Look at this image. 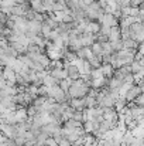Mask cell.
Returning a JSON list of instances; mask_svg holds the SVG:
<instances>
[{"mask_svg": "<svg viewBox=\"0 0 144 146\" xmlns=\"http://www.w3.org/2000/svg\"><path fill=\"white\" fill-rule=\"evenodd\" d=\"M139 14H140V9H139V7H132V9H130V16H132V17L136 19V17H139Z\"/></svg>", "mask_w": 144, "mask_h": 146, "instance_id": "obj_21", "label": "cell"}, {"mask_svg": "<svg viewBox=\"0 0 144 146\" xmlns=\"http://www.w3.org/2000/svg\"><path fill=\"white\" fill-rule=\"evenodd\" d=\"M59 37H61V36H59V33H58L57 30H52V31H51V34H49V37H48V40H49L51 43H55Z\"/></svg>", "mask_w": 144, "mask_h": 146, "instance_id": "obj_18", "label": "cell"}, {"mask_svg": "<svg viewBox=\"0 0 144 146\" xmlns=\"http://www.w3.org/2000/svg\"><path fill=\"white\" fill-rule=\"evenodd\" d=\"M76 57H78V60H85V61H88V60H91V58L93 57V52H92L91 47H84V48L76 51Z\"/></svg>", "mask_w": 144, "mask_h": 146, "instance_id": "obj_8", "label": "cell"}, {"mask_svg": "<svg viewBox=\"0 0 144 146\" xmlns=\"http://www.w3.org/2000/svg\"><path fill=\"white\" fill-rule=\"evenodd\" d=\"M91 77H92V80H100V78H103L102 70H100V68L92 70V72H91Z\"/></svg>", "mask_w": 144, "mask_h": 146, "instance_id": "obj_17", "label": "cell"}, {"mask_svg": "<svg viewBox=\"0 0 144 146\" xmlns=\"http://www.w3.org/2000/svg\"><path fill=\"white\" fill-rule=\"evenodd\" d=\"M4 30H6V26L0 24V38H1V37H4Z\"/></svg>", "mask_w": 144, "mask_h": 146, "instance_id": "obj_23", "label": "cell"}, {"mask_svg": "<svg viewBox=\"0 0 144 146\" xmlns=\"http://www.w3.org/2000/svg\"><path fill=\"white\" fill-rule=\"evenodd\" d=\"M71 84H72V81L71 80H68V78H65V80H62V81H59V87L65 91V92H68V90H69V87H71Z\"/></svg>", "mask_w": 144, "mask_h": 146, "instance_id": "obj_15", "label": "cell"}, {"mask_svg": "<svg viewBox=\"0 0 144 146\" xmlns=\"http://www.w3.org/2000/svg\"><path fill=\"white\" fill-rule=\"evenodd\" d=\"M9 17H10L9 14H6L4 11H0V24H3V26H4V24L7 23Z\"/></svg>", "mask_w": 144, "mask_h": 146, "instance_id": "obj_20", "label": "cell"}, {"mask_svg": "<svg viewBox=\"0 0 144 146\" xmlns=\"http://www.w3.org/2000/svg\"><path fill=\"white\" fill-rule=\"evenodd\" d=\"M27 1H31V0H27Z\"/></svg>", "mask_w": 144, "mask_h": 146, "instance_id": "obj_25", "label": "cell"}, {"mask_svg": "<svg viewBox=\"0 0 144 146\" xmlns=\"http://www.w3.org/2000/svg\"><path fill=\"white\" fill-rule=\"evenodd\" d=\"M110 29L112 27H109V26H100V33L99 34H102V36H107L109 37V34H110Z\"/></svg>", "mask_w": 144, "mask_h": 146, "instance_id": "obj_19", "label": "cell"}, {"mask_svg": "<svg viewBox=\"0 0 144 146\" xmlns=\"http://www.w3.org/2000/svg\"><path fill=\"white\" fill-rule=\"evenodd\" d=\"M48 74H49L52 78H55L57 81H62V80L68 78V77H66V71H65L64 68H49V70H48Z\"/></svg>", "mask_w": 144, "mask_h": 146, "instance_id": "obj_4", "label": "cell"}, {"mask_svg": "<svg viewBox=\"0 0 144 146\" xmlns=\"http://www.w3.org/2000/svg\"><path fill=\"white\" fill-rule=\"evenodd\" d=\"M64 70L66 71V77L71 81H76V80L82 78V74H81V71L78 70V67L75 64H71V62L64 61Z\"/></svg>", "mask_w": 144, "mask_h": 146, "instance_id": "obj_2", "label": "cell"}, {"mask_svg": "<svg viewBox=\"0 0 144 146\" xmlns=\"http://www.w3.org/2000/svg\"><path fill=\"white\" fill-rule=\"evenodd\" d=\"M100 70H102V74H103V77H105V78L110 80V78L113 77V72H114V70H113V67H112L110 64H102Z\"/></svg>", "mask_w": 144, "mask_h": 146, "instance_id": "obj_11", "label": "cell"}, {"mask_svg": "<svg viewBox=\"0 0 144 146\" xmlns=\"http://www.w3.org/2000/svg\"><path fill=\"white\" fill-rule=\"evenodd\" d=\"M54 3H55V0H43V6H44L45 13H52Z\"/></svg>", "mask_w": 144, "mask_h": 146, "instance_id": "obj_14", "label": "cell"}, {"mask_svg": "<svg viewBox=\"0 0 144 146\" xmlns=\"http://www.w3.org/2000/svg\"><path fill=\"white\" fill-rule=\"evenodd\" d=\"M92 50V52H93V55L95 57H103V48H102V44H99V43H93V46L91 47Z\"/></svg>", "mask_w": 144, "mask_h": 146, "instance_id": "obj_13", "label": "cell"}, {"mask_svg": "<svg viewBox=\"0 0 144 146\" xmlns=\"http://www.w3.org/2000/svg\"><path fill=\"white\" fill-rule=\"evenodd\" d=\"M51 27L48 26V24H45V23H43V27H41V36L44 37V38H48L49 37V34H51Z\"/></svg>", "mask_w": 144, "mask_h": 146, "instance_id": "obj_16", "label": "cell"}, {"mask_svg": "<svg viewBox=\"0 0 144 146\" xmlns=\"http://www.w3.org/2000/svg\"><path fill=\"white\" fill-rule=\"evenodd\" d=\"M93 1H99V0H93Z\"/></svg>", "mask_w": 144, "mask_h": 146, "instance_id": "obj_24", "label": "cell"}, {"mask_svg": "<svg viewBox=\"0 0 144 146\" xmlns=\"http://www.w3.org/2000/svg\"><path fill=\"white\" fill-rule=\"evenodd\" d=\"M100 23L99 21H88V24H86V33H91V34H99L100 33Z\"/></svg>", "mask_w": 144, "mask_h": 146, "instance_id": "obj_9", "label": "cell"}, {"mask_svg": "<svg viewBox=\"0 0 144 146\" xmlns=\"http://www.w3.org/2000/svg\"><path fill=\"white\" fill-rule=\"evenodd\" d=\"M120 38H122V36H120V26L112 27L110 29V34H109V41L113 43V41H117Z\"/></svg>", "mask_w": 144, "mask_h": 146, "instance_id": "obj_10", "label": "cell"}, {"mask_svg": "<svg viewBox=\"0 0 144 146\" xmlns=\"http://www.w3.org/2000/svg\"><path fill=\"white\" fill-rule=\"evenodd\" d=\"M91 90L92 88L82 78H79L76 81H72V84H71V87H69L66 94L69 95L71 99H79V98H85L86 95H89Z\"/></svg>", "mask_w": 144, "mask_h": 146, "instance_id": "obj_1", "label": "cell"}, {"mask_svg": "<svg viewBox=\"0 0 144 146\" xmlns=\"http://www.w3.org/2000/svg\"><path fill=\"white\" fill-rule=\"evenodd\" d=\"M137 52H140V54L144 57V41L140 43V46H139V48H137Z\"/></svg>", "mask_w": 144, "mask_h": 146, "instance_id": "obj_22", "label": "cell"}, {"mask_svg": "<svg viewBox=\"0 0 144 146\" xmlns=\"http://www.w3.org/2000/svg\"><path fill=\"white\" fill-rule=\"evenodd\" d=\"M30 6H31V10L36 13H45L44 6H43V0H31Z\"/></svg>", "mask_w": 144, "mask_h": 146, "instance_id": "obj_12", "label": "cell"}, {"mask_svg": "<svg viewBox=\"0 0 144 146\" xmlns=\"http://www.w3.org/2000/svg\"><path fill=\"white\" fill-rule=\"evenodd\" d=\"M143 94V91H141V88L139 87V85H132L130 88H129V91L126 92V95H124V99H126V102L127 104H130V102H134L136 101V98L140 97Z\"/></svg>", "mask_w": 144, "mask_h": 146, "instance_id": "obj_3", "label": "cell"}, {"mask_svg": "<svg viewBox=\"0 0 144 146\" xmlns=\"http://www.w3.org/2000/svg\"><path fill=\"white\" fill-rule=\"evenodd\" d=\"M41 27H43V23H40L37 20H31V21L27 23V31H30L36 36L41 34Z\"/></svg>", "mask_w": 144, "mask_h": 146, "instance_id": "obj_7", "label": "cell"}, {"mask_svg": "<svg viewBox=\"0 0 144 146\" xmlns=\"http://www.w3.org/2000/svg\"><path fill=\"white\" fill-rule=\"evenodd\" d=\"M100 24L109 26V27H116V26H119V20H116L113 14L105 13V14H103V19H102V21H100Z\"/></svg>", "mask_w": 144, "mask_h": 146, "instance_id": "obj_6", "label": "cell"}, {"mask_svg": "<svg viewBox=\"0 0 144 146\" xmlns=\"http://www.w3.org/2000/svg\"><path fill=\"white\" fill-rule=\"evenodd\" d=\"M69 106L74 111H86V104H85V98H79V99H71L69 101Z\"/></svg>", "mask_w": 144, "mask_h": 146, "instance_id": "obj_5", "label": "cell"}]
</instances>
